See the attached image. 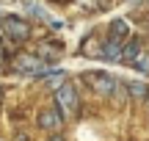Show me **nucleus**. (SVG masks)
<instances>
[{"mask_svg":"<svg viewBox=\"0 0 149 141\" xmlns=\"http://www.w3.org/2000/svg\"><path fill=\"white\" fill-rule=\"evenodd\" d=\"M55 105H58V114L61 116H74L80 108V100H77V89L72 83H61L55 89Z\"/></svg>","mask_w":149,"mask_h":141,"instance_id":"obj_2","label":"nucleus"},{"mask_svg":"<svg viewBox=\"0 0 149 141\" xmlns=\"http://www.w3.org/2000/svg\"><path fill=\"white\" fill-rule=\"evenodd\" d=\"M0 64H3V50H0Z\"/></svg>","mask_w":149,"mask_h":141,"instance_id":"obj_13","label":"nucleus"},{"mask_svg":"<svg viewBox=\"0 0 149 141\" xmlns=\"http://www.w3.org/2000/svg\"><path fill=\"white\" fill-rule=\"evenodd\" d=\"M61 122H64V116L58 114V108H47V111H42V114H39V127H42V130L55 133V130L61 127Z\"/></svg>","mask_w":149,"mask_h":141,"instance_id":"obj_5","label":"nucleus"},{"mask_svg":"<svg viewBox=\"0 0 149 141\" xmlns=\"http://www.w3.org/2000/svg\"><path fill=\"white\" fill-rule=\"evenodd\" d=\"M0 100H3V91H0Z\"/></svg>","mask_w":149,"mask_h":141,"instance_id":"obj_14","label":"nucleus"},{"mask_svg":"<svg viewBox=\"0 0 149 141\" xmlns=\"http://www.w3.org/2000/svg\"><path fill=\"white\" fill-rule=\"evenodd\" d=\"M133 66H135V69H141V72H149V55H144V53H141L138 58L133 61Z\"/></svg>","mask_w":149,"mask_h":141,"instance_id":"obj_11","label":"nucleus"},{"mask_svg":"<svg viewBox=\"0 0 149 141\" xmlns=\"http://www.w3.org/2000/svg\"><path fill=\"white\" fill-rule=\"evenodd\" d=\"M127 91L133 94L135 100H146V97H149V86H146V83H130Z\"/></svg>","mask_w":149,"mask_h":141,"instance_id":"obj_10","label":"nucleus"},{"mask_svg":"<svg viewBox=\"0 0 149 141\" xmlns=\"http://www.w3.org/2000/svg\"><path fill=\"white\" fill-rule=\"evenodd\" d=\"M61 53H64V47L55 42H42V47H39V58L44 61V64H50V61H58Z\"/></svg>","mask_w":149,"mask_h":141,"instance_id":"obj_6","label":"nucleus"},{"mask_svg":"<svg viewBox=\"0 0 149 141\" xmlns=\"http://www.w3.org/2000/svg\"><path fill=\"white\" fill-rule=\"evenodd\" d=\"M141 55V42L138 39H133V42H127V47H122V61H135Z\"/></svg>","mask_w":149,"mask_h":141,"instance_id":"obj_9","label":"nucleus"},{"mask_svg":"<svg viewBox=\"0 0 149 141\" xmlns=\"http://www.w3.org/2000/svg\"><path fill=\"white\" fill-rule=\"evenodd\" d=\"M108 36H111V42L122 44L124 39L130 36V25H127L124 20H113V22H111V31H108Z\"/></svg>","mask_w":149,"mask_h":141,"instance_id":"obj_7","label":"nucleus"},{"mask_svg":"<svg viewBox=\"0 0 149 141\" xmlns=\"http://www.w3.org/2000/svg\"><path fill=\"white\" fill-rule=\"evenodd\" d=\"M58 3H61V0H58Z\"/></svg>","mask_w":149,"mask_h":141,"instance_id":"obj_16","label":"nucleus"},{"mask_svg":"<svg viewBox=\"0 0 149 141\" xmlns=\"http://www.w3.org/2000/svg\"><path fill=\"white\" fill-rule=\"evenodd\" d=\"M86 83H88L97 94H102V97L113 94V89H116V80H113L111 75H105V72H88V75H86Z\"/></svg>","mask_w":149,"mask_h":141,"instance_id":"obj_4","label":"nucleus"},{"mask_svg":"<svg viewBox=\"0 0 149 141\" xmlns=\"http://www.w3.org/2000/svg\"><path fill=\"white\" fill-rule=\"evenodd\" d=\"M100 55H102L105 61H122V44H116V42L108 39V42L100 47Z\"/></svg>","mask_w":149,"mask_h":141,"instance_id":"obj_8","label":"nucleus"},{"mask_svg":"<svg viewBox=\"0 0 149 141\" xmlns=\"http://www.w3.org/2000/svg\"><path fill=\"white\" fill-rule=\"evenodd\" d=\"M0 39H3V33H0Z\"/></svg>","mask_w":149,"mask_h":141,"instance_id":"obj_15","label":"nucleus"},{"mask_svg":"<svg viewBox=\"0 0 149 141\" xmlns=\"http://www.w3.org/2000/svg\"><path fill=\"white\" fill-rule=\"evenodd\" d=\"M0 33H6L11 42H25V39L31 36V25H28L25 20H19V17L8 14V17L0 20Z\"/></svg>","mask_w":149,"mask_h":141,"instance_id":"obj_3","label":"nucleus"},{"mask_svg":"<svg viewBox=\"0 0 149 141\" xmlns=\"http://www.w3.org/2000/svg\"><path fill=\"white\" fill-rule=\"evenodd\" d=\"M50 141H64V138H58V136H55V138H50Z\"/></svg>","mask_w":149,"mask_h":141,"instance_id":"obj_12","label":"nucleus"},{"mask_svg":"<svg viewBox=\"0 0 149 141\" xmlns=\"http://www.w3.org/2000/svg\"><path fill=\"white\" fill-rule=\"evenodd\" d=\"M14 69L22 72V75H36V77H50L55 69H50L39 55H31V53H19L14 58Z\"/></svg>","mask_w":149,"mask_h":141,"instance_id":"obj_1","label":"nucleus"}]
</instances>
